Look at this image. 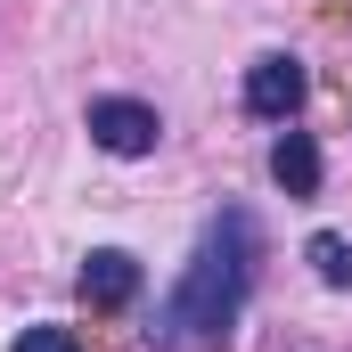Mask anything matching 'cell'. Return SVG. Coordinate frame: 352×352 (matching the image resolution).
<instances>
[{"label":"cell","instance_id":"obj_6","mask_svg":"<svg viewBox=\"0 0 352 352\" xmlns=\"http://www.w3.org/2000/svg\"><path fill=\"white\" fill-rule=\"evenodd\" d=\"M311 270H320L328 287H352V246L336 238V230H320V238H311Z\"/></svg>","mask_w":352,"mask_h":352},{"label":"cell","instance_id":"obj_7","mask_svg":"<svg viewBox=\"0 0 352 352\" xmlns=\"http://www.w3.org/2000/svg\"><path fill=\"white\" fill-rule=\"evenodd\" d=\"M16 352H82V344H74V328H25Z\"/></svg>","mask_w":352,"mask_h":352},{"label":"cell","instance_id":"obj_1","mask_svg":"<svg viewBox=\"0 0 352 352\" xmlns=\"http://www.w3.org/2000/svg\"><path fill=\"white\" fill-rule=\"evenodd\" d=\"M254 221L230 205L213 230H205V246H197V263L180 278L173 295H164V311H156V344H213V336H230V320L246 311V287H254Z\"/></svg>","mask_w":352,"mask_h":352},{"label":"cell","instance_id":"obj_2","mask_svg":"<svg viewBox=\"0 0 352 352\" xmlns=\"http://www.w3.org/2000/svg\"><path fill=\"white\" fill-rule=\"evenodd\" d=\"M90 140H98L107 156H148V148L164 140V123H156V107H140V98H90Z\"/></svg>","mask_w":352,"mask_h":352},{"label":"cell","instance_id":"obj_4","mask_svg":"<svg viewBox=\"0 0 352 352\" xmlns=\"http://www.w3.org/2000/svg\"><path fill=\"white\" fill-rule=\"evenodd\" d=\"M131 295H140V263H131L123 246H98V254L82 263V303L90 311H123Z\"/></svg>","mask_w":352,"mask_h":352},{"label":"cell","instance_id":"obj_5","mask_svg":"<svg viewBox=\"0 0 352 352\" xmlns=\"http://www.w3.org/2000/svg\"><path fill=\"white\" fill-rule=\"evenodd\" d=\"M270 180H278L287 197H320V148H311V131H278V148H270Z\"/></svg>","mask_w":352,"mask_h":352},{"label":"cell","instance_id":"obj_3","mask_svg":"<svg viewBox=\"0 0 352 352\" xmlns=\"http://www.w3.org/2000/svg\"><path fill=\"white\" fill-rule=\"evenodd\" d=\"M246 107H254L263 123H287V115L303 107V66H295V58H254V74H246Z\"/></svg>","mask_w":352,"mask_h":352}]
</instances>
